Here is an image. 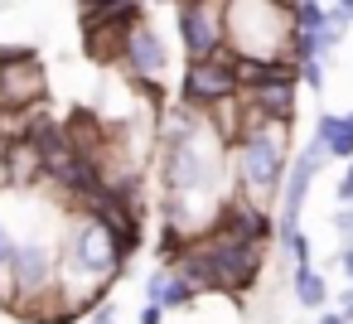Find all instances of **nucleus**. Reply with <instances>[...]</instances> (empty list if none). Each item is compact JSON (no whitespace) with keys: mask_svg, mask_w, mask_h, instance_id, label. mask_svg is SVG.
Here are the masks:
<instances>
[{"mask_svg":"<svg viewBox=\"0 0 353 324\" xmlns=\"http://www.w3.org/2000/svg\"><path fill=\"white\" fill-rule=\"evenodd\" d=\"M324 165H329V160H324V150H319L314 141L290 155V165H285V174H281V189H276V213H271L276 227H300L305 199H310V189H314V179H319Z\"/></svg>","mask_w":353,"mask_h":324,"instance_id":"9","label":"nucleus"},{"mask_svg":"<svg viewBox=\"0 0 353 324\" xmlns=\"http://www.w3.org/2000/svg\"><path fill=\"white\" fill-rule=\"evenodd\" d=\"M174 6H223V0H174Z\"/></svg>","mask_w":353,"mask_h":324,"instance_id":"25","label":"nucleus"},{"mask_svg":"<svg viewBox=\"0 0 353 324\" xmlns=\"http://www.w3.org/2000/svg\"><path fill=\"white\" fill-rule=\"evenodd\" d=\"M247 112V107H242ZM290 165V121H266V117H247L242 131L228 141V174H232V194L271 208L281 174Z\"/></svg>","mask_w":353,"mask_h":324,"instance_id":"2","label":"nucleus"},{"mask_svg":"<svg viewBox=\"0 0 353 324\" xmlns=\"http://www.w3.org/2000/svg\"><path fill=\"white\" fill-rule=\"evenodd\" d=\"M237 97V68H232V54L223 49V54H213V59H194V63H184V78H179V107H189V112H213V107H223V102H232Z\"/></svg>","mask_w":353,"mask_h":324,"instance_id":"5","label":"nucleus"},{"mask_svg":"<svg viewBox=\"0 0 353 324\" xmlns=\"http://www.w3.org/2000/svg\"><path fill=\"white\" fill-rule=\"evenodd\" d=\"M324 6H334V10L348 20V30H353V0H324Z\"/></svg>","mask_w":353,"mask_h":324,"instance_id":"23","label":"nucleus"},{"mask_svg":"<svg viewBox=\"0 0 353 324\" xmlns=\"http://www.w3.org/2000/svg\"><path fill=\"white\" fill-rule=\"evenodd\" d=\"M223 44L232 59H285L290 0H223Z\"/></svg>","mask_w":353,"mask_h":324,"instance_id":"4","label":"nucleus"},{"mask_svg":"<svg viewBox=\"0 0 353 324\" xmlns=\"http://www.w3.org/2000/svg\"><path fill=\"white\" fill-rule=\"evenodd\" d=\"M319 324H343V319H339V310H319Z\"/></svg>","mask_w":353,"mask_h":324,"instance_id":"24","label":"nucleus"},{"mask_svg":"<svg viewBox=\"0 0 353 324\" xmlns=\"http://www.w3.org/2000/svg\"><path fill=\"white\" fill-rule=\"evenodd\" d=\"M290 295H295L300 310H314L319 314V310H329V295L334 290H329V276L310 261V266H290Z\"/></svg>","mask_w":353,"mask_h":324,"instance_id":"13","label":"nucleus"},{"mask_svg":"<svg viewBox=\"0 0 353 324\" xmlns=\"http://www.w3.org/2000/svg\"><path fill=\"white\" fill-rule=\"evenodd\" d=\"M126 256L112 237V227L92 213H68V232L59 242V290L68 295V305L78 310V319H88L92 305L107 300V290L126 276Z\"/></svg>","mask_w":353,"mask_h":324,"instance_id":"1","label":"nucleus"},{"mask_svg":"<svg viewBox=\"0 0 353 324\" xmlns=\"http://www.w3.org/2000/svg\"><path fill=\"white\" fill-rule=\"evenodd\" d=\"M276 242H281V252H285L290 266H310L314 261V247H310L305 227H276Z\"/></svg>","mask_w":353,"mask_h":324,"instance_id":"14","label":"nucleus"},{"mask_svg":"<svg viewBox=\"0 0 353 324\" xmlns=\"http://www.w3.org/2000/svg\"><path fill=\"white\" fill-rule=\"evenodd\" d=\"M199 295H247L256 281H261V266H266V247L261 242H242V237H223V232H199L189 242V252L174 261Z\"/></svg>","mask_w":353,"mask_h":324,"instance_id":"3","label":"nucleus"},{"mask_svg":"<svg viewBox=\"0 0 353 324\" xmlns=\"http://www.w3.org/2000/svg\"><path fill=\"white\" fill-rule=\"evenodd\" d=\"M339 319H343V324H353V290H343V295H339Z\"/></svg>","mask_w":353,"mask_h":324,"instance_id":"21","label":"nucleus"},{"mask_svg":"<svg viewBox=\"0 0 353 324\" xmlns=\"http://www.w3.org/2000/svg\"><path fill=\"white\" fill-rule=\"evenodd\" d=\"M174 39L184 63L223 54V6H174Z\"/></svg>","mask_w":353,"mask_h":324,"instance_id":"10","label":"nucleus"},{"mask_svg":"<svg viewBox=\"0 0 353 324\" xmlns=\"http://www.w3.org/2000/svg\"><path fill=\"white\" fill-rule=\"evenodd\" d=\"M88 324H117V305H112V300L92 305V310H88Z\"/></svg>","mask_w":353,"mask_h":324,"instance_id":"18","label":"nucleus"},{"mask_svg":"<svg viewBox=\"0 0 353 324\" xmlns=\"http://www.w3.org/2000/svg\"><path fill=\"white\" fill-rule=\"evenodd\" d=\"M49 97V73L34 49H0V112H30Z\"/></svg>","mask_w":353,"mask_h":324,"instance_id":"8","label":"nucleus"},{"mask_svg":"<svg viewBox=\"0 0 353 324\" xmlns=\"http://www.w3.org/2000/svg\"><path fill=\"white\" fill-rule=\"evenodd\" d=\"M343 242H348V247H353V227H348V237H343Z\"/></svg>","mask_w":353,"mask_h":324,"instance_id":"26","label":"nucleus"},{"mask_svg":"<svg viewBox=\"0 0 353 324\" xmlns=\"http://www.w3.org/2000/svg\"><path fill=\"white\" fill-rule=\"evenodd\" d=\"M59 285V237H15V252H10V310L39 290Z\"/></svg>","mask_w":353,"mask_h":324,"instance_id":"7","label":"nucleus"},{"mask_svg":"<svg viewBox=\"0 0 353 324\" xmlns=\"http://www.w3.org/2000/svg\"><path fill=\"white\" fill-rule=\"evenodd\" d=\"M189 232H179V227H170V223H160V232H155V252H160V266H174L184 252H189Z\"/></svg>","mask_w":353,"mask_h":324,"instance_id":"15","label":"nucleus"},{"mask_svg":"<svg viewBox=\"0 0 353 324\" xmlns=\"http://www.w3.org/2000/svg\"><path fill=\"white\" fill-rule=\"evenodd\" d=\"M117 63H121V78H136V83H165L170 78V39L155 30L150 15H141L136 25H126L121 44H117Z\"/></svg>","mask_w":353,"mask_h":324,"instance_id":"6","label":"nucleus"},{"mask_svg":"<svg viewBox=\"0 0 353 324\" xmlns=\"http://www.w3.org/2000/svg\"><path fill=\"white\" fill-rule=\"evenodd\" d=\"M145 300L160 305L165 314H179V310H189V305L199 300V290H194V281H189L179 266H155L150 281H145Z\"/></svg>","mask_w":353,"mask_h":324,"instance_id":"11","label":"nucleus"},{"mask_svg":"<svg viewBox=\"0 0 353 324\" xmlns=\"http://www.w3.org/2000/svg\"><path fill=\"white\" fill-rule=\"evenodd\" d=\"M334 199H339V208H353V160L343 165V174L334 184Z\"/></svg>","mask_w":353,"mask_h":324,"instance_id":"17","label":"nucleus"},{"mask_svg":"<svg viewBox=\"0 0 353 324\" xmlns=\"http://www.w3.org/2000/svg\"><path fill=\"white\" fill-rule=\"evenodd\" d=\"M10 252H15V232H10L6 218H0V310H10V300H15V290H10Z\"/></svg>","mask_w":353,"mask_h":324,"instance_id":"16","label":"nucleus"},{"mask_svg":"<svg viewBox=\"0 0 353 324\" xmlns=\"http://www.w3.org/2000/svg\"><path fill=\"white\" fill-rule=\"evenodd\" d=\"M339 266H343V276H348V281H353V247H348V242H343V247H339Z\"/></svg>","mask_w":353,"mask_h":324,"instance_id":"22","label":"nucleus"},{"mask_svg":"<svg viewBox=\"0 0 353 324\" xmlns=\"http://www.w3.org/2000/svg\"><path fill=\"white\" fill-rule=\"evenodd\" d=\"M314 145L324 150V160H353V126H348V112H319L314 121Z\"/></svg>","mask_w":353,"mask_h":324,"instance_id":"12","label":"nucleus"},{"mask_svg":"<svg viewBox=\"0 0 353 324\" xmlns=\"http://www.w3.org/2000/svg\"><path fill=\"white\" fill-rule=\"evenodd\" d=\"M348 227H353V208H339V213H334V232L348 237Z\"/></svg>","mask_w":353,"mask_h":324,"instance_id":"20","label":"nucleus"},{"mask_svg":"<svg viewBox=\"0 0 353 324\" xmlns=\"http://www.w3.org/2000/svg\"><path fill=\"white\" fill-rule=\"evenodd\" d=\"M165 319H170V314H165L160 305H150V300H145V305H141V319H136V324H165Z\"/></svg>","mask_w":353,"mask_h":324,"instance_id":"19","label":"nucleus"}]
</instances>
